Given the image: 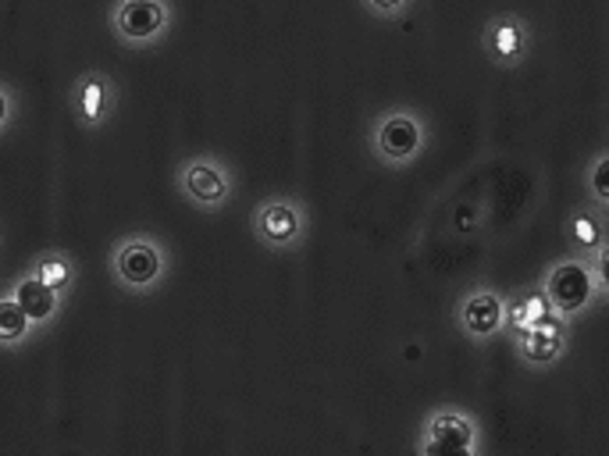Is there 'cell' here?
Listing matches in <instances>:
<instances>
[{
    "label": "cell",
    "instance_id": "obj_1",
    "mask_svg": "<svg viewBox=\"0 0 609 456\" xmlns=\"http://www.w3.org/2000/svg\"><path fill=\"white\" fill-rule=\"evenodd\" d=\"M538 293L546 296L549 311L560 314V317H578L585 314L596 296L606 293V278H599L591 272L588 257H567V261H556L546 275H541Z\"/></svg>",
    "mask_w": 609,
    "mask_h": 456
},
{
    "label": "cell",
    "instance_id": "obj_4",
    "mask_svg": "<svg viewBox=\"0 0 609 456\" xmlns=\"http://www.w3.org/2000/svg\"><path fill=\"white\" fill-rule=\"evenodd\" d=\"M172 29V8L168 0H114L111 8V32L122 47L143 50L154 47Z\"/></svg>",
    "mask_w": 609,
    "mask_h": 456
},
{
    "label": "cell",
    "instance_id": "obj_3",
    "mask_svg": "<svg viewBox=\"0 0 609 456\" xmlns=\"http://www.w3.org/2000/svg\"><path fill=\"white\" fill-rule=\"evenodd\" d=\"M111 278L129 293H150L158 290L168 275V250L154 235H129V240L114 243L111 250Z\"/></svg>",
    "mask_w": 609,
    "mask_h": 456
},
{
    "label": "cell",
    "instance_id": "obj_8",
    "mask_svg": "<svg viewBox=\"0 0 609 456\" xmlns=\"http://www.w3.org/2000/svg\"><path fill=\"white\" fill-rule=\"evenodd\" d=\"M481 50L496 69H517L531 54V26L520 14H496L481 29Z\"/></svg>",
    "mask_w": 609,
    "mask_h": 456
},
{
    "label": "cell",
    "instance_id": "obj_2",
    "mask_svg": "<svg viewBox=\"0 0 609 456\" xmlns=\"http://www.w3.org/2000/svg\"><path fill=\"white\" fill-rule=\"evenodd\" d=\"M371 154L375 161L388 164V168H403L420 158V150L428 146V125L425 118L410 108H393L382 111L371 125Z\"/></svg>",
    "mask_w": 609,
    "mask_h": 456
},
{
    "label": "cell",
    "instance_id": "obj_6",
    "mask_svg": "<svg viewBox=\"0 0 609 456\" xmlns=\"http://www.w3.org/2000/svg\"><path fill=\"white\" fill-rule=\"evenodd\" d=\"M250 229L257 235V243L267 246V250H293L303 243V235H307V211H303L300 200H290V196H271L264 204H257L250 217Z\"/></svg>",
    "mask_w": 609,
    "mask_h": 456
},
{
    "label": "cell",
    "instance_id": "obj_15",
    "mask_svg": "<svg viewBox=\"0 0 609 456\" xmlns=\"http://www.w3.org/2000/svg\"><path fill=\"white\" fill-rule=\"evenodd\" d=\"M29 317L22 314V307L14 303L11 293L0 296V346H8V349H19L26 340H29Z\"/></svg>",
    "mask_w": 609,
    "mask_h": 456
},
{
    "label": "cell",
    "instance_id": "obj_12",
    "mask_svg": "<svg viewBox=\"0 0 609 456\" xmlns=\"http://www.w3.org/2000/svg\"><path fill=\"white\" fill-rule=\"evenodd\" d=\"M11 296L14 303L22 307V314L29 317V325L32 328H47V325H54V317L61 311V296L50 290V285H43L37 275H29L22 272L19 278H14L11 285Z\"/></svg>",
    "mask_w": 609,
    "mask_h": 456
},
{
    "label": "cell",
    "instance_id": "obj_7",
    "mask_svg": "<svg viewBox=\"0 0 609 456\" xmlns=\"http://www.w3.org/2000/svg\"><path fill=\"white\" fill-rule=\"evenodd\" d=\"M481 449V428L478 420L464 411H435L425 420V435H420L417 453H453V456H474Z\"/></svg>",
    "mask_w": 609,
    "mask_h": 456
},
{
    "label": "cell",
    "instance_id": "obj_10",
    "mask_svg": "<svg viewBox=\"0 0 609 456\" xmlns=\"http://www.w3.org/2000/svg\"><path fill=\"white\" fill-rule=\"evenodd\" d=\"M68 104L82 129H104L111 122V114L118 108V87L108 72H87L75 79L72 93H68Z\"/></svg>",
    "mask_w": 609,
    "mask_h": 456
},
{
    "label": "cell",
    "instance_id": "obj_18",
    "mask_svg": "<svg viewBox=\"0 0 609 456\" xmlns=\"http://www.w3.org/2000/svg\"><path fill=\"white\" fill-rule=\"evenodd\" d=\"M14 111H19V100H14V93L0 82V136L11 129V122H14Z\"/></svg>",
    "mask_w": 609,
    "mask_h": 456
},
{
    "label": "cell",
    "instance_id": "obj_16",
    "mask_svg": "<svg viewBox=\"0 0 609 456\" xmlns=\"http://www.w3.org/2000/svg\"><path fill=\"white\" fill-rule=\"evenodd\" d=\"M361 4L375 14V19H382V22H396V19H403V11L414 4V0H361Z\"/></svg>",
    "mask_w": 609,
    "mask_h": 456
},
{
    "label": "cell",
    "instance_id": "obj_17",
    "mask_svg": "<svg viewBox=\"0 0 609 456\" xmlns=\"http://www.w3.org/2000/svg\"><path fill=\"white\" fill-rule=\"evenodd\" d=\"M606 164H609V158L599 154L596 161H591V168H588V190H591V196H596L599 207L609 200V190H606Z\"/></svg>",
    "mask_w": 609,
    "mask_h": 456
},
{
    "label": "cell",
    "instance_id": "obj_14",
    "mask_svg": "<svg viewBox=\"0 0 609 456\" xmlns=\"http://www.w3.org/2000/svg\"><path fill=\"white\" fill-rule=\"evenodd\" d=\"M567 229H570V243H574V250L581 253V257L606 253V232H602V222L596 214H588V211L574 214Z\"/></svg>",
    "mask_w": 609,
    "mask_h": 456
},
{
    "label": "cell",
    "instance_id": "obj_5",
    "mask_svg": "<svg viewBox=\"0 0 609 456\" xmlns=\"http://www.w3.org/2000/svg\"><path fill=\"white\" fill-rule=\"evenodd\" d=\"M175 185L182 190V196L200 211H222V207H229V200L235 193V179L229 172V164L217 161L214 154L185 158L179 164Z\"/></svg>",
    "mask_w": 609,
    "mask_h": 456
},
{
    "label": "cell",
    "instance_id": "obj_11",
    "mask_svg": "<svg viewBox=\"0 0 609 456\" xmlns=\"http://www.w3.org/2000/svg\"><path fill=\"white\" fill-rule=\"evenodd\" d=\"M517 353L524 364L531 367H549L567 353V317L560 314H546L531 321L528 328L517 332Z\"/></svg>",
    "mask_w": 609,
    "mask_h": 456
},
{
    "label": "cell",
    "instance_id": "obj_13",
    "mask_svg": "<svg viewBox=\"0 0 609 456\" xmlns=\"http://www.w3.org/2000/svg\"><path fill=\"white\" fill-rule=\"evenodd\" d=\"M29 275H37L43 285H50L61 300L75 290V282H79V267H75V257L72 253H64V250H47V253H40L37 261H32L29 267H26Z\"/></svg>",
    "mask_w": 609,
    "mask_h": 456
},
{
    "label": "cell",
    "instance_id": "obj_9",
    "mask_svg": "<svg viewBox=\"0 0 609 456\" xmlns=\"http://www.w3.org/2000/svg\"><path fill=\"white\" fill-rule=\"evenodd\" d=\"M456 328L474 346H485L506 328V300L496 290H474L456 303Z\"/></svg>",
    "mask_w": 609,
    "mask_h": 456
}]
</instances>
